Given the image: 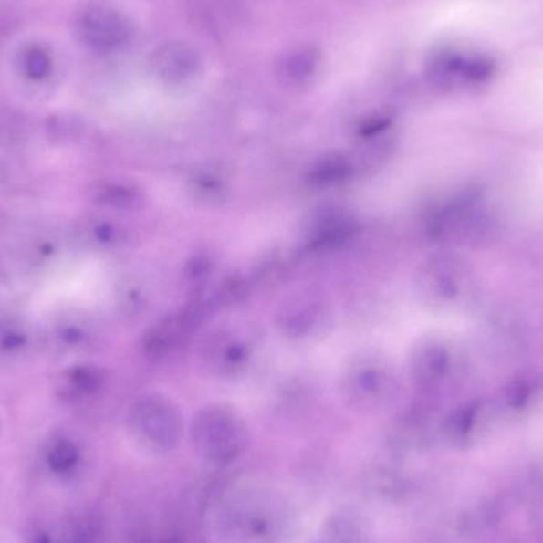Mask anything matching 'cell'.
I'll list each match as a JSON object with an SVG mask.
<instances>
[{"label": "cell", "mask_w": 543, "mask_h": 543, "mask_svg": "<svg viewBox=\"0 0 543 543\" xmlns=\"http://www.w3.org/2000/svg\"><path fill=\"white\" fill-rule=\"evenodd\" d=\"M66 380L68 390L81 396H89L104 385V375L94 367H74L68 371Z\"/></svg>", "instance_id": "18"}, {"label": "cell", "mask_w": 543, "mask_h": 543, "mask_svg": "<svg viewBox=\"0 0 543 543\" xmlns=\"http://www.w3.org/2000/svg\"><path fill=\"white\" fill-rule=\"evenodd\" d=\"M77 31L89 48L110 53L126 45L132 25L117 5L107 0H92L79 10Z\"/></svg>", "instance_id": "5"}, {"label": "cell", "mask_w": 543, "mask_h": 543, "mask_svg": "<svg viewBox=\"0 0 543 543\" xmlns=\"http://www.w3.org/2000/svg\"><path fill=\"white\" fill-rule=\"evenodd\" d=\"M21 66H23V72L27 78L42 81L51 74L53 62L45 49L31 47V48L26 49Z\"/></svg>", "instance_id": "19"}, {"label": "cell", "mask_w": 543, "mask_h": 543, "mask_svg": "<svg viewBox=\"0 0 543 543\" xmlns=\"http://www.w3.org/2000/svg\"><path fill=\"white\" fill-rule=\"evenodd\" d=\"M458 267L452 257L433 256L423 264L415 278L416 293L431 306L452 300L459 291Z\"/></svg>", "instance_id": "11"}, {"label": "cell", "mask_w": 543, "mask_h": 543, "mask_svg": "<svg viewBox=\"0 0 543 543\" xmlns=\"http://www.w3.org/2000/svg\"><path fill=\"white\" fill-rule=\"evenodd\" d=\"M191 194L202 204H220L226 197L227 186L225 178L214 171H201L190 180Z\"/></svg>", "instance_id": "16"}, {"label": "cell", "mask_w": 543, "mask_h": 543, "mask_svg": "<svg viewBox=\"0 0 543 543\" xmlns=\"http://www.w3.org/2000/svg\"><path fill=\"white\" fill-rule=\"evenodd\" d=\"M323 56L313 45H299L287 49L277 64V75L283 85L300 89L317 78Z\"/></svg>", "instance_id": "12"}, {"label": "cell", "mask_w": 543, "mask_h": 543, "mask_svg": "<svg viewBox=\"0 0 543 543\" xmlns=\"http://www.w3.org/2000/svg\"><path fill=\"white\" fill-rule=\"evenodd\" d=\"M495 64L485 56H465L446 51L433 57L431 78L442 86L480 85L493 77Z\"/></svg>", "instance_id": "9"}, {"label": "cell", "mask_w": 543, "mask_h": 543, "mask_svg": "<svg viewBox=\"0 0 543 543\" xmlns=\"http://www.w3.org/2000/svg\"><path fill=\"white\" fill-rule=\"evenodd\" d=\"M214 270V257L212 256V253H207V251L195 253L194 256L186 263L183 270L184 281L194 291L195 296L205 289Z\"/></svg>", "instance_id": "17"}, {"label": "cell", "mask_w": 543, "mask_h": 543, "mask_svg": "<svg viewBox=\"0 0 543 543\" xmlns=\"http://www.w3.org/2000/svg\"><path fill=\"white\" fill-rule=\"evenodd\" d=\"M358 231V223L342 208H323L307 223L304 242L310 251L332 250L347 244Z\"/></svg>", "instance_id": "10"}, {"label": "cell", "mask_w": 543, "mask_h": 543, "mask_svg": "<svg viewBox=\"0 0 543 543\" xmlns=\"http://www.w3.org/2000/svg\"><path fill=\"white\" fill-rule=\"evenodd\" d=\"M274 318L281 336L294 342H310L329 332L334 313L324 291L317 287H304L280 300Z\"/></svg>", "instance_id": "2"}, {"label": "cell", "mask_w": 543, "mask_h": 543, "mask_svg": "<svg viewBox=\"0 0 543 543\" xmlns=\"http://www.w3.org/2000/svg\"><path fill=\"white\" fill-rule=\"evenodd\" d=\"M210 311L212 307L205 302H195L154 324L141 336V351L143 358L151 362L172 358L190 340L191 334L199 328Z\"/></svg>", "instance_id": "6"}, {"label": "cell", "mask_w": 543, "mask_h": 543, "mask_svg": "<svg viewBox=\"0 0 543 543\" xmlns=\"http://www.w3.org/2000/svg\"><path fill=\"white\" fill-rule=\"evenodd\" d=\"M151 68L165 86L182 88L193 83L202 72V57L190 43L167 42L154 51Z\"/></svg>", "instance_id": "8"}, {"label": "cell", "mask_w": 543, "mask_h": 543, "mask_svg": "<svg viewBox=\"0 0 543 543\" xmlns=\"http://www.w3.org/2000/svg\"><path fill=\"white\" fill-rule=\"evenodd\" d=\"M78 461V452L75 448L74 444L70 442H57L53 450L49 452L48 463L51 469L56 472H68V470L74 469V465Z\"/></svg>", "instance_id": "20"}, {"label": "cell", "mask_w": 543, "mask_h": 543, "mask_svg": "<svg viewBox=\"0 0 543 543\" xmlns=\"http://www.w3.org/2000/svg\"><path fill=\"white\" fill-rule=\"evenodd\" d=\"M145 193L135 184L104 182L92 188V199L117 210H134L145 204Z\"/></svg>", "instance_id": "15"}, {"label": "cell", "mask_w": 543, "mask_h": 543, "mask_svg": "<svg viewBox=\"0 0 543 543\" xmlns=\"http://www.w3.org/2000/svg\"><path fill=\"white\" fill-rule=\"evenodd\" d=\"M450 354L445 347L435 340L416 345L410 358V373L422 388H433L445 380L450 372Z\"/></svg>", "instance_id": "13"}, {"label": "cell", "mask_w": 543, "mask_h": 543, "mask_svg": "<svg viewBox=\"0 0 543 543\" xmlns=\"http://www.w3.org/2000/svg\"><path fill=\"white\" fill-rule=\"evenodd\" d=\"M354 172L353 161L347 154H329L311 165L307 173V183L318 190L336 188L350 182Z\"/></svg>", "instance_id": "14"}, {"label": "cell", "mask_w": 543, "mask_h": 543, "mask_svg": "<svg viewBox=\"0 0 543 543\" xmlns=\"http://www.w3.org/2000/svg\"><path fill=\"white\" fill-rule=\"evenodd\" d=\"M394 367L380 354H362L351 360L342 377L343 399L360 412H380L397 391Z\"/></svg>", "instance_id": "3"}, {"label": "cell", "mask_w": 543, "mask_h": 543, "mask_svg": "<svg viewBox=\"0 0 543 543\" xmlns=\"http://www.w3.org/2000/svg\"><path fill=\"white\" fill-rule=\"evenodd\" d=\"M129 424L135 437L153 452H172L183 437V418L171 399L143 396L134 403Z\"/></svg>", "instance_id": "4"}, {"label": "cell", "mask_w": 543, "mask_h": 543, "mask_svg": "<svg viewBox=\"0 0 543 543\" xmlns=\"http://www.w3.org/2000/svg\"><path fill=\"white\" fill-rule=\"evenodd\" d=\"M194 450L210 465L233 463L244 452L246 427L235 410L227 405H207L191 424Z\"/></svg>", "instance_id": "1"}, {"label": "cell", "mask_w": 543, "mask_h": 543, "mask_svg": "<svg viewBox=\"0 0 543 543\" xmlns=\"http://www.w3.org/2000/svg\"><path fill=\"white\" fill-rule=\"evenodd\" d=\"M253 358V343L244 330L221 326L210 330L201 343V360L208 372L221 379L244 373Z\"/></svg>", "instance_id": "7"}, {"label": "cell", "mask_w": 543, "mask_h": 543, "mask_svg": "<svg viewBox=\"0 0 543 543\" xmlns=\"http://www.w3.org/2000/svg\"><path fill=\"white\" fill-rule=\"evenodd\" d=\"M37 543H48V538H40V540H38Z\"/></svg>", "instance_id": "21"}]
</instances>
